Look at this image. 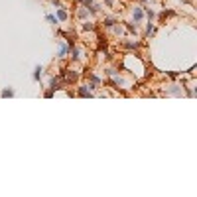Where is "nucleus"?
Segmentation results:
<instances>
[{"label": "nucleus", "mask_w": 197, "mask_h": 197, "mask_svg": "<svg viewBox=\"0 0 197 197\" xmlns=\"http://www.w3.org/2000/svg\"><path fill=\"white\" fill-rule=\"evenodd\" d=\"M61 77H63V83H65V85H69V83H73L75 79H77V73H75V71H71V69H63Z\"/></svg>", "instance_id": "f257e3e1"}, {"label": "nucleus", "mask_w": 197, "mask_h": 197, "mask_svg": "<svg viewBox=\"0 0 197 197\" xmlns=\"http://www.w3.org/2000/svg\"><path fill=\"white\" fill-rule=\"evenodd\" d=\"M142 16H144V12H142V8H134V10H132V18H134V22H140V20H142Z\"/></svg>", "instance_id": "f03ea898"}, {"label": "nucleus", "mask_w": 197, "mask_h": 197, "mask_svg": "<svg viewBox=\"0 0 197 197\" xmlns=\"http://www.w3.org/2000/svg\"><path fill=\"white\" fill-rule=\"evenodd\" d=\"M93 95V91L89 89L87 85H83V87H79V97H91Z\"/></svg>", "instance_id": "7ed1b4c3"}, {"label": "nucleus", "mask_w": 197, "mask_h": 197, "mask_svg": "<svg viewBox=\"0 0 197 197\" xmlns=\"http://www.w3.org/2000/svg\"><path fill=\"white\" fill-rule=\"evenodd\" d=\"M61 81H59V77H51V85H49V91H57V89H61Z\"/></svg>", "instance_id": "20e7f679"}, {"label": "nucleus", "mask_w": 197, "mask_h": 197, "mask_svg": "<svg viewBox=\"0 0 197 197\" xmlns=\"http://www.w3.org/2000/svg\"><path fill=\"white\" fill-rule=\"evenodd\" d=\"M57 20H61V22H65L67 20V10L65 8H59V10H57V16H55Z\"/></svg>", "instance_id": "39448f33"}, {"label": "nucleus", "mask_w": 197, "mask_h": 197, "mask_svg": "<svg viewBox=\"0 0 197 197\" xmlns=\"http://www.w3.org/2000/svg\"><path fill=\"white\" fill-rule=\"evenodd\" d=\"M41 71H44V69H41L40 65L33 69V81H40V79H41Z\"/></svg>", "instance_id": "423d86ee"}, {"label": "nucleus", "mask_w": 197, "mask_h": 197, "mask_svg": "<svg viewBox=\"0 0 197 197\" xmlns=\"http://www.w3.org/2000/svg\"><path fill=\"white\" fill-rule=\"evenodd\" d=\"M83 30H95V24L93 22H83Z\"/></svg>", "instance_id": "0eeeda50"}, {"label": "nucleus", "mask_w": 197, "mask_h": 197, "mask_svg": "<svg viewBox=\"0 0 197 197\" xmlns=\"http://www.w3.org/2000/svg\"><path fill=\"white\" fill-rule=\"evenodd\" d=\"M114 18H107V20H104V26H107V28H114Z\"/></svg>", "instance_id": "6e6552de"}, {"label": "nucleus", "mask_w": 197, "mask_h": 197, "mask_svg": "<svg viewBox=\"0 0 197 197\" xmlns=\"http://www.w3.org/2000/svg\"><path fill=\"white\" fill-rule=\"evenodd\" d=\"M67 53H69V45H63V47H61V51H59V57H65Z\"/></svg>", "instance_id": "1a4fd4ad"}, {"label": "nucleus", "mask_w": 197, "mask_h": 197, "mask_svg": "<svg viewBox=\"0 0 197 197\" xmlns=\"http://www.w3.org/2000/svg\"><path fill=\"white\" fill-rule=\"evenodd\" d=\"M14 95V89H6V91H2V97H12Z\"/></svg>", "instance_id": "9d476101"}, {"label": "nucleus", "mask_w": 197, "mask_h": 197, "mask_svg": "<svg viewBox=\"0 0 197 197\" xmlns=\"http://www.w3.org/2000/svg\"><path fill=\"white\" fill-rule=\"evenodd\" d=\"M152 33H154V26L148 24V26H146V36H152Z\"/></svg>", "instance_id": "9b49d317"}, {"label": "nucleus", "mask_w": 197, "mask_h": 197, "mask_svg": "<svg viewBox=\"0 0 197 197\" xmlns=\"http://www.w3.org/2000/svg\"><path fill=\"white\" fill-rule=\"evenodd\" d=\"M47 22H51V24H57L59 20L55 18V16H51V14H47Z\"/></svg>", "instance_id": "f8f14e48"}]
</instances>
